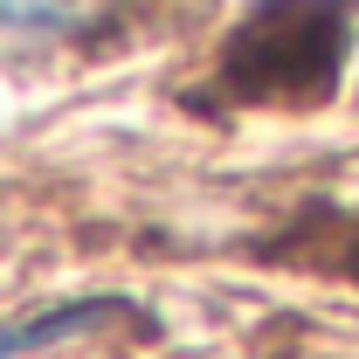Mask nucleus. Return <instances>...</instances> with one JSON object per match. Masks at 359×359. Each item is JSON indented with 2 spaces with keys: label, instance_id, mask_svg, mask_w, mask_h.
Segmentation results:
<instances>
[{
  "label": "nucleus",
  "instance_id": "3",
  "mask_svg": "<svg viewBox=\"0 0 359 359\" xmlns=\"http://www.w3.org/2000/svg\"><path fill=\"white\" fill-rule=\"evenodd\" d=\"M125 318V304L97 297V304H62V311H42V318H21V325H0V359H21V353H42L69 332H90V325H111Z\"/></svg>",
  "mask_w": 359,
  "mask_h": 359
},
{
  "label": "nucleus",
  "instance_id": "1",
  "mask_svg": "<svg viewBox=\"0 0 359 359\" xmlns=\"http://www.w3.org/2000/svg\"><path fill=\"white\" fill-rule=\"evenodd\" d=\"M346 35L353 28H346L339 0H269L235 28L222 55V83L235 97H263V104L318 97L346 55Z\"/></svg>",
  "mask_w": 359,
  "mask_h": 359
},
{
  "label": "nucleus",
  "instance_id": "2",
  "mask_svg": "<svg viewBox=\"0 0 359 359\" xmlns=\"http://www.w3.org/2000/svg\"><path fill=\"white\" fill-rule=\"evenodd\" d=\"M97 0H0V42L7 48H42L83 35Z\"/></svg>",
  "mask_w": 359,
  "mask_h": 359
}]
</instances>
